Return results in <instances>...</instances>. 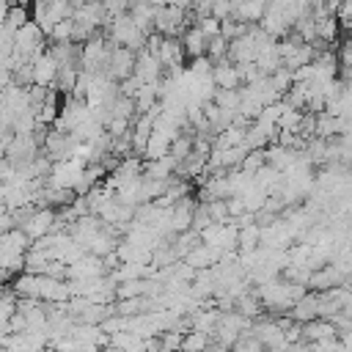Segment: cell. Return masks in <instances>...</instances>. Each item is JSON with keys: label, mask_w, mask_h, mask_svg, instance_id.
Instances as JSON below:
<instances>
[{"label": "cell", "mask_w": 352, "mask_h": 352, "mask_svg": "<svg viewBox=\"0 0 352 352\" xmlns=\"http://www.w3.org/2000/svg\"><path fill=\"white\" fill-rule=\"evenodd\" d=\"M132 72H135V50L116 44L113 52H110V60H107V77L116 80V82H121V80H126Z\"/></svg>", "instance_id": "obj_1"}, {"label": "cell", "mask_w": 352, "mask_h": 352, "mask_svg": "<svg viewBox=\"0 0 352 352\" xmlns=\"http://www.w3.org/2000/svg\"><path fill=\"white\" fill-rule=\"evenodd\" d=\"M30 63H33V82L36 85H55L60 66H58V58L50 50H44L41 55H36Z\"/></svg>", "instance_id": "obj_2"}, {"label": "cell", "mask_w": 352, "mask_h": 352, "mask_svg": "<svg viewBox=\"0 0 352 352\" xmlns=\"http://www.w3.org/2000/svg\"><path fill=\"white\" fill-rule=\"evenodd\" d=\"M182 38V47H184V55L192 60V58H198V55H206V47H209V38L201 33V28L198 25H190V28H184V33L179 36Z\"/></svg>", "instance_id": "obj_3"}, {"label": "cell", "mask_w": 352, "mask_h": 352, "mask_svg": "<svg viewBox=\"0 0 352 352\" xmlns=\"http://www.w3.org/2000/svg\"><path fill=\"white\" fill-rule=\"evenodd\" d=\"M8 11H11V0H0V22H6Z\"/></svg>", "instance_id": "obj_4"}]
</instances>
